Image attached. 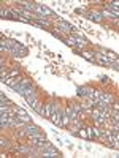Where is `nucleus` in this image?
I'll return each instance as SVG.
<instances>
[{"label":"nucleus","instance_id":"nucleus-1","mask_svg":"<svg viewBox=\"0 0 119 158\" xmlns=\"http://www.w3.org/2000/svg\"><path fill=\"white\" fill-rule=\"evenodd\" d=\"M35 13L38 16H43V18H51V16H54V13L51 11V9L48 8V6H45V5H41V3H37V6H35Z\"/></svg>","mask_w":119,"mask_h":158},{"label":"nucleus","instance_id":"nucleus-2","mask_svg":"<svg viewBox=\"0 0 119 158\" xmlns=\"http://www.w3.org/2000/svg\"><path fill=\"white\" fill-rule=\"evenodd\" d=\"M56 28H59L61 32H65V33H70V32H73L75 30V27L73 25H70L68 22H65V21H62V19H59L57 22H56Z\"/></svg>","mask_w":119,"mask_h":158},{"label":"nucleus","instance_id":"nucleus-3","mask_svg":"<svg viewBox=\"0 0 119 158\" xmlns=\"http://www.w3.org/2000/svg\"><path fill=\"white\" fill-rule=\"evenodd\" d=\"M62 112L64 111H61V109H57L54 114L51 115V122L54 123V125H57V126H62Z\"/></svg>","mask_w":119,"mask_h":158},{"label":"nucleus","instance_id":"nucleus-4","mask_svg":"<svg viewBox=\"0 0 119 158\" xmlns=\"http://www.w3.org/2000/svg\"><path fill=\"white\" fill-rule=\"evenodd\" d=\"M22 79H24V78H21V76H16V78H8L7 81H5V84L10 85L11 88H14V87H18V85L22 82Z\"/></svg>","mask_w":119,"mask_h":158},{"label":"nucleus","instance_id":"nucleus-5","mask_svg":"<svg viewBox=\"0 0 119 158\" xmlns=\"http://www.w3.org/2000/svg\"><path fill=\"white\" fill-rule=\"evenodd\" d=\"M52 112H54V101H48V103L45 104V117L51 119Z\"/></svg>","mask_w":119,"mask_h":158},{"label":"nucleus","instance_id":"nucleus-6","mask_svg":"<svg viewBox=\"0 0 119 158\" xmlns=\"http://www.w3.org/2000/svg\"><path fill=\"white\" fill-rule=\"evenodd\" d=\"M24 128H26V130H24V131H26V133H27V134H29V136L35 134V133H40V128H38V126H37V125H33V123H27V125L24 126Z\"/></svg>","mask_w":119,"mask_h":158},{"label":"nucleus","instance_id":"nucleus-7","mask_svg":"<svg viewBox=\"0 0 119 158\" xmlns=\"http://www.w3.org/2000/svg\"><path fill=\"white\" fill-rule=\"evenodd\" d=\"M29 85H30V79L29 78H24L22 79V82H21V84L19 85H18V87H14V90H16L18 92V93H22V90H24V88H26V87H29Z\"/></svg>","mask_w":119,"mask_h":158},{"label":"nucleus","instance_id":"nucleus-8","mask_svg":"<svg viewBox=\"0 0 119 158\" xmlns=\"http://www.w3.org/2000/svg\"><path fill=\"white\" fill-rule=\"evenodd\" d=\"M81 55H83L86 60H89V62H97V60H95V54H94V52H89V51H81Z\"/></svg>","mask_w":119,"mask_h":158},{"label":"nucleus","instance_id":"nucleus-9","mask_svg":"<svg viewBox=\"0 0 119 158\" xmlns=\"http://www.w3.org/2000/svg\"><path fill=\"white\" fill-rule=\"evenodd\" d=\"M26 100H27V103L30 104V107H33V106L37 104V101H38V93L35 92V93H32L30 97H27Z\"/></svg>","mask_w":119,"mask_h":158},{"label":"nucleus","instance_id":"nucleus-10","mask_svg":"<svg viewBox=\"0 0 119 158\" xmlns=\"http://www.w3.org/2000/svg\"><path fill=\"white\" fill-rule=\"evenodd\" d=\"M90 90H92V88H89V87H78L76 95H78V97H84V98H86L87 93H89Z\"/></svg>","mask_w":119,"mask_h":158},{"label":"nucleus","instance_id":"nucleus-11","mask_svg":"<svg viewBox=\"0 0 119 158\" xmlns=\"http://www.w3.org/2000/svg\"><path fill=\"white\" fill-rule=\"evenodd\" d=\"M87 16H89L90 21H95V22H102V14L100 13H87Z\"/></svg>","mask_w":119,"mask_h":158},{"label":"nucleus","instance_id":"nucleus-12","mask_svg":"<svg viewBox=\"0 0 119 158\" xmlns=\"http://www.w3.org/2000/svg\"><path fill=\"white\" fill-rule=\"evenodd\" d=\"M102 100H103V101H106L108 104H111L113 101H114V98H113V95H109V93H103Z\"/></svg>","mask_w":119,"mask_h":158},{"label":"nucleus","instance_id":"nucleus-13","mask_svg":"<svg viewBox=\"0 0 119 158\" xmlns=\"http://www.w3.org/2000/svg\"><path fill=\"white\" fill-rule=\"evenodd\" d=\"M0 14H2V18L3 19H11V9H2V11H0Z\"/></svg>","mask_w":119,"mask_h":158},{"label":"nucleus","instance_id":"nucleus-14","mask_svg":"<svg viewBox=\"0 0 119 158\" xmlns=\"http://www.w3.org/2000/svg\"><path fill=\"white\" fill-rule=\"evenodd\" d=\"M16 76H19V68H16V70H13V71L8 73L7 79H8V78H16Z\"/></svg>","mask_w":119,"mask_h":158},{"label":"nucleus","instance_id":"nucleus-15","mask_svg":"<svg viewBox=\"0 0 119 158\" xmlns=\"http://www.w3.org/2000/svg\"><path fill=\"white\" fill-rule=\"evenodd\" d=\"M86 131H87V139L92 141L94 139V128H86Z\"/></svg>","mask_w":119,"mask_h":158},{"label":"nucleus","instance_id":"nucleus-16","mask_svg":"<svg viewBox=\"0 0 119 158\" xmlns=\"http://www.w3.org/2000/svg\"><path fill=\"white\" fill-rule=\"evenodd\" d=\"M0 51H2V52H5V51H8V46H7V43H5V40L2 41V43H0Z\"/></svg>","mask_w":119,"mask_h":158},{"label":"nucleus","instance_id":"nucleus-17","mask_svg":"<svg viewBox=\"0 0 119 158\" xmlns=\"http://www.w3.org/2000/svg\"><path fill=\"white\" fill-rule=\"evenodd\" d=\"M108 5H109V6H113V8H116V9H119V0H114V2H109Z\"/></svg>","mask_w":119,"mask_h":158},{"label":"nucleus","instance_id":"nucleus-18","mask_svg":"<svg viewBox=\"0 0 119 158\" xmlns=\"http://www.w3.org/2000/svg\"><path fill=\"white\" fill-rule=\"evenodd\" d=\"M0 145H2V147H7L8 141H7V139H0Z\"/></svg>","mask_w":119,"mask_h":158},{"label":"nucleus","instance_id":"nucleus-19","mask_svg":"<svg viewBox=\"0 0 119 158\" xmlns=\"http://www.w3.org/2000/svg\"><path fill=\"white\" fill-rule=\"evenodd\" d=\"M102 82H103V84H108L109 78H108V76H102Z\"/></svg>","mask_w":119,"mask_h":158}]
</instances>
